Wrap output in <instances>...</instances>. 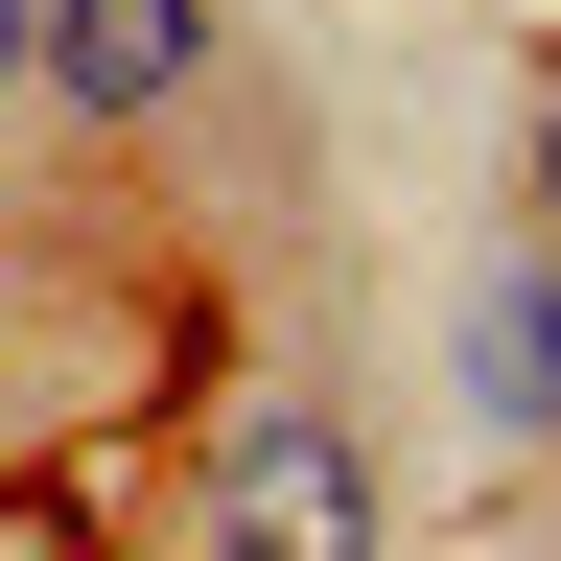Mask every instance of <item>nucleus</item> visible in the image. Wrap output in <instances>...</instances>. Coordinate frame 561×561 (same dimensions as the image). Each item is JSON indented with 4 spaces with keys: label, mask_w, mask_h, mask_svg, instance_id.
<instances>
[{
    "label": "nucleus",
    "mask_w": 561,
    "mask_h": 561,
    "mask_svg": "<svg viewBox=\"0 0 561 561\" xmlns=\"http://www.w3.org/2000/svg\"><path fill=\"white\" fill-rule=\"evenodd\" d=\"M187 538H257V561H375V538H398L375 421H351V398H257L234 445L187 468Z\"/></svg>",
    "instance_id": "f257e3e1"
},
{
    "label": "nucleus",
    "mask_w": 561,
    "mask_h": 561,
    "mask_svg": "<svg viewBox=\"0 0 561 561\" xmlns=\"http://www.w3.org/2000/svg\"><path fill=\"white\" fill-rule=\"evenodd\" d=\"M210 70H234V0H47L24 117H70V140H187Z\"/></svg>",
    "instance_id": "f03ea898"
},
{
    "label": "nucleus",
    "mask_w": 561,
    "mask_h": 561,
    "mask_svg": "<svg viewBox=\"0 0 561 561\" xmlns=\"http://www.w3.org/2000/svg\"><path fill=\"white\" fill-rule=\"evenodd\" d=\"M445 398H468L515 468H561V257H538V234H515V257L445 305Z\"/></svg>",
    "instance_id": "7ed1b4c3"
},
{
    "label": "nucleus",
    "mask_w": 561,
    "mask_h": 561,
    "mask_svg": "<svg viewBox=\"0 0 561 561\" xmlns=\"http://www.w3.org/2000/svg\"><path fill=\"white\" fill-rule=\"evenodd\" d=\"M515 234L561 257V47H538V94H515Z\"/></svg>",
    "instance_id": "20e7f679"
},
{
    "label": "nucleus",
    "mask_w": 561,
    "mask_h": 561,
    "mask_svg": "<svg viewBox=\"0 0 561 561\" xmlns=\"http://www.w3.org/2000/svg\"><path fill=\"white\" fill-rule=\"evenodd\" d=\"M24 70H47V0H0V117H24Z\"/></svg>",
    "instance_id": "39448f33"
}]
</instances>
